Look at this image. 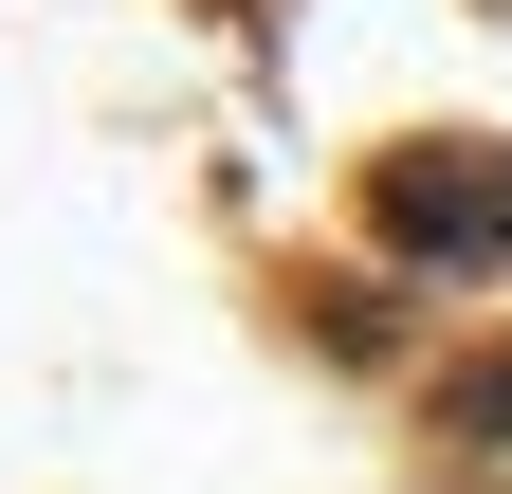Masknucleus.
Wrapping results in <instances>:
<instances>
[{
  "label": "nucleus",
  "instance_id": "1",
  "mask_svg": "<svg viewBox=\"0 0 512 494\" xmlns=\"http://www.w3.org/2000/svg\"><path fill=\"white\" fill-rule=\"evenodd\" d=\"M384 220H421V238H512V183L439 165V183H384Z\"/></svg>",
  "mask_w": 512,
  "mask_h": 494
}]
</instances>
